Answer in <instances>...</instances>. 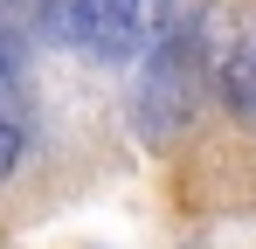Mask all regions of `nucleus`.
Instances as JSON below:
<instances>
[{
    "label": "nucleus",
    "mask_w": 256,
    "mask_h": 249,
    "mask_svg": "<svg viewBox=\"0 0 256 249\" xmlns=\"http://www.w3.org/2000/svg\"><path fill=\"white\" fill-rule=\"evenodd\" d=\"M173 0H70V35L104 62H132L166 35Z\"/></svg>",
    "instance_id": "nucleus-1"
},
{
    "label": "nucleus",
    "mask_w": 256,
    "mask_h": 249,
    "mask_svg": "<svg viewBox=\"0 0 256 249\" xmlns=\"http://www.w3.org/2000/svg\"><path fill=\"white\" fill-rule=\"evenodd\" d=\"M222 97H228V111L242 124H256V35L228 56V70H222Z\"/></svg>",
    "instance_id": "nucleus-2"
},
{
    "label": "nucleus",
    "mask_w": 256,
    "mask_h": 249,
    "mask_svg": "<svg viewBox=\"0 0 256 249\" xmlns=\"http://www.w3.org/2000/svg\"><path fill=\"white\" fill-rule=\"evenodd\" d=\"M0 124H28V90H21L7 56H0Z\"/></svg>",
    "instance_id": "nucleus-3"
},
{
    "label": "nucleus",
    "mask_w": 256,
    "mask_h": 249,
    "mask_svg": "<svg viewBox=\"0 0 256 249\" xmlns=\"http://www.w3.org/2000/svg\"><path fill=\"white\" fill-rule=\"evenodd\" d=\"M21 146H28V124H0V180L21 166Z\"/></svg>",
    "instance_id": "nucleus-4"
}]
</instances>
